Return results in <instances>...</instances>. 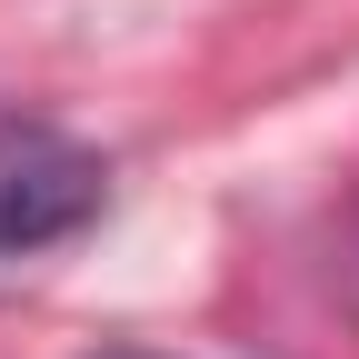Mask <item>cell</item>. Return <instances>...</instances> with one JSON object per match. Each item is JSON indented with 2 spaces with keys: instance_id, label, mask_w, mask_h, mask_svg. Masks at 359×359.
<instances>
[{
  "instance_id": "obj_1",
  "label": "cell",
  "mask_w": 359,
  "mask_h": 359,
  "mask_svg": "<svg viewBox=\"0 0 359 359\" xmlns=\"http://www.w3.org/2000/svg\"><path fill=\"white\" fill-rule=\"evenodd\" d=\"M100 210V160L70 130L0 110V250H50Z\"/></svg>"
}]
</instances>
